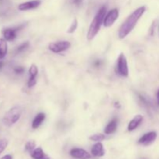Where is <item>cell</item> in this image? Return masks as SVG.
Wrapping results in <instances>:
<instances>
[{"instance_id":"obj_3","label":"cell","mask_w":159,"mask_h":159,"mask_svg":"<svg viewBox=\"0 0 159 159\" xmlns=\"http://www.w3.org/2000/svg\"><path fill=\"white\" fill-rule=\"evenodd\" d=\"M22 108L19 106L8 110L2 118V122L6 127H12L20 120L22 115Z\"/></svg>"},{"instance_id":"obj_9","label":"cell","mask_w":159,"mask_h":159,"mask_svg":"<svg viewBox=\"0 0 159 159\" xmlns=\"http://www.w3.org/2000/svg\"><path fill=\"white\" fill-rule=\"evenodd\" d=\"M70 155L75 159H90L91 155L82 148H73L70 151Z\"/></svg>"},{"instance_id":"obj_28","label":"cell","mask_w":159,"mask_h":159,"mask_svg":"<svg viewBox=\"0 0 159 159\" xmlns=\"http://www.w3.org/2000/svg\"><path fill=\"white\" fill-rule=\"evenodd\" d=\"M3 65H4V63H3V62L2 61H0V69H1V68H2Z\"/></svg>"},{"instance_id":"obj_1","label":"cell","mask_w":159,"mask_h":159,"mask_svg":"<svg viewBox=\"0 0 159 159\" xmlns=\"http://www.w3.org/2000/svg\"><path fill=\"white\" fill-rule=\"evenodd\" d=\"M145 11V6H141V7L137 9L135 11H134V12L127 17V20L123 23V24L121 25V26L120 27L119 32H118L119 38H125V37L133 30L134 28L135 27V26H136L137 23H138V20L141 19V17L142 16L143 14L144 13Z\"/></svg>"},{"instance_id":"obj_19","label":"cell","mask_w":159,"mask_h":159,"mask_svg":"<svg viewBox=\"0 0 159 159\" xmlns=\"http://www.w3.org/2000/svg\"><path fill=\"white\" fill-rule=\"evenodd\" d=\"M29 45H30V43H29V42H28V41L23 42V43H21V44H20V46L17 47L16 50V53L23 52V51H25V50H26V48H28Z\"/></svg>"},{"instance_id":"obj_16","label":"cell","mask_w":159,"mask_h":159,"mask_svg":"<svg viewBox=\"0 0 159 159\" xmlns=\"http://www.w3.org/2000/svg\"><path fill=\"white\" fill-rule=\"evenodd\" d=\"M45 118H46V115L44 113H39L37 114V116L34 117V120L32 123V127L34 129H37L44 121Z\"/></svg>"},{"instance_id":"obj_21","label":"cell","mask_w":159,"mask_h":159,"mask_svg":"<svg viewBox=\"0 0 159 159\" xmlns=\"http://www.w3.org/2000/svg\"><path fill=\"white\" fill-rule=\"evenodd\" d=\"M34 148H35V142L33 141H28L26 144V145H25V149H26L27 152H29L30 153Z\"/></svg>"},{"instance_id":"obj_2","label":"cell","mask_w":159,"mask_h":159,"mask_svg":"<svg viewBox=\"0 0 159 159\" xmlns=\"http://www.w3.org/2000/svg\"><path fill=\"white\" fill-rule=\"evenodd\" d=\"M106 13H107V7L103 6L99 9V10L98 11L93 20L92 21L91 24H90L88 34H87V38L89 40H93L96 37V34H98V32L100 30L101 26L103 23Z\"/></svg>"},{"instance_id":"obj_5","label":"cell","mask_w":159,"mask_h":159,"mask_svg":"<svg viewBox=\"0 0 159 159\" xmlns=\"http://www.w3.org/2000/svg\"><path fill=\"white\" fill-rule=\"evenodd\" d=\"M71 47V43L68 40H60V41L52 42L49 44L48 48L51 51L55 54L61 53L66 51Z\"/></svg>"},{"instance_id":"obj_11","label":"cell","mask_w":159,"mask_h":159,"mask_svg":"<svg viewBox=\"0 0 159 159\" xmlns=\"http://www.w3.org/2000/svg\"><path fill=\"white\" fill-rule=\"evenodd\" d=\"M38 73V68H37V65H31V66L29 68V80H28L27 85L29 88L34 86L37 83V80H36V77Z\"/></svg>"},{"instance_id":"obj_14","label":"cell","mask_w":159,"mask_h":159,"mask_svg":"<svg viewBox=\"0 0 159 159\" xmlns=\"http://www.w3.org/2000/svg\"><path fill=\"white\" fill-rule=\"evenodd\" d=\"M30 156L33 159H50L49 156L44 153L40 147L36 148L30 152Z\"/></svg>"},{"instance_id":"obj_4","label":"cell","mask_w":159,"mask_h":159,"mask_svg":"<svg viewBox=\"0 0 159 159\" xmlns=\"http://www.w3.org/2000/svg\"><path fill=\"white\" fill-rule=\"evenodd\" d=\"M116 72L123 77H127L129 75L128 65H127V60L125 55L121 53L117 58L116 66Z\"/></svg>"},{"instance_id":"obj_15","label":"cell","mask_w":159,"mask_h":159,"mask_svg":"<svg viewBox=\"0 0 159 159\" xmlns=\"http://www.w3.org/2000/svg\"><path fill=\"white\" fill-rule=\"evenodd\" d=\"M117 128V120L116 118H113L110 123L107 125V127L104 129V133L106 134H111L114 133Z\"/></svg>"},{"instance_id":"obj_12","label":"cell","mask_w":159,"mask_h":159,"mask_svg":"<svg viewBox=\"0 0 159 159\" xmlns=\"http://www.w3.org/2000/svg\"><path fill=\"white\" fill-rule=\"evenodd\" d=\"M143 116L141 115H137V116H135L130 121L128 126H127V130H128V131H133L135 129L138 128V127L141 124Z\"/></svg>"},{"instance_id":"obj_22","label":"cell","mask_w":159,"mask_h":159,"mask_svg":"<svg viewBox=\"0 0 159 159\" xmlns=\"http://www.w3.org/2000/svg\"><path fill=\"white\" fill-rule=\"evenodd\" d=\"M8 145V141L5 138H2V139H0V154L6 148Z\"/></svg>"},{"instance_id":"obj_17","label":"cell","mask_w":159,"mask_h":159,"mask_svg":"<svg viewBox=\"0 0 159 159\" xmlns=\"http://www.w3.org/2000/svg\"><path fill=\"white\" fill-rule=\"evenodd\" d=\"M8 45L7 40L4 38H0V59H3L7 54Z\"/></svg>"},{"instance_id":"obj_6","label":"cell","mask_w":159,"mask_h":159,"mask_svg":"<svg viewBox=\"0 0 159 159\" xmlns=\"http://www.w3.org/2000/svg\"><path fill=\"white\" fill-rule=\"evenodd\" d=\"M157 133L155 131H151L146 133L141 137L138 141V144L143 146H148L153 144L157 138Z\"/></svg>"},{"instance_id":"obj_23","label":"cell","mask_w":159,"mask_h":159,"mask_svg":"<svg viewBox=\"0 0 159 159\" xmlns=\"http://www.w3.org/2000/svg\"><path fill=\"white\" fill-rule=\"evenodd\" d=\"M24 71L25 69L21 66L16 67V68H14V72H15L16 74H23V73L24 72Z\"/></svg>"},{"instance_id":"obj_27","label":"cell","mask_w":159,"mask_h":159,"mask_svg":"<svg viewBox=\"0 0 159 159\" xmlns=\"http://www.w3.org/2000/svg\"><path fill=\"white\" fill-rule=\"evenodd\" d=\"M156 98H157V102H158V105L159 106V89L158 90V92H157Z\"/></svg>"},{"instance_id":"obj_7","label":"cell","mask_w":159,"mask_h":159,"mask_svg":"<svg viewBox=\"0 0 159 159\" xmlns=\"http://www.w3.org/2000/svg\"><path fill=\"white\" fill-rule=\"evenodd\" d=\"M119 17V11L117 9H113L110 10L108 13L106 15L105 19L103 21V25L105 27H110Z\"/></svg>"},{"instance_id":"obj_20","label":"cell","mask_w":159,"mask_h":159,"mask_svg":"<svg viewBox=\"0 0 159 159\" xmlns=\"http://www.w3.org/2000/svg\"><path fill=\"white\" fill-rule=\"evenodd\" d=\"M77 27H78V20H76V19H75V20L72 21V23H71L69 29L68 30V34H73V33L76 30Z\"/></svg>"},{"instance_id":"obj_29","label":"cell","mask_w":159,"mask_h":159,"mask_svg":"<svg viewBox=\"0 0 159 159\" xmlns=\"http://www.w3.org/2000/svg\"><path fill=\"white\" fill-rule=\"evenodd\" d=\"M0 1H1V0H0Z\"/></svg>"},{"instance_id":"obj_13","label":"cell","mask_w":159,"mask_h":159,"mask_svg":"<svg viewBox=\"0 0 159 159\" xmlns=\"http://www.w3.org/2000/svg\"><path fill=\"white\" fill-rule=\"evenodd\" d=\"M91 153L95 157H102L105 155L103 145L101 142H97L93 146L91 150Z\"/></svg>"},{"instance_id":"obj_24","label":"cell","mask_w":159,"mask_h":159,"mask_svg":"<svg viewBox=\"0 0 159 159\" xmlns=\"http://www.w3.org/2000/svg\"><path fill=\"white\" fill-rule=\"evenodd\" d=\"M83 0H72V3L76 6H80L82 5Z\"/></svg>"},{"instance_id":"obj_25","label":"cell","mask_w":159,"mask_h":159,"mask_svg":"<svg viewBox=\"0 0 159 159\" xmlns=\"http://www.w3.org/2000/svg\"><path fill=\"white\" fill-rule=\"evenodd\" d=\"M1 159H12V156L11 155H6L2 157Z\"/></svg>"},{"instance_id":"obj_18","label":"cell","mask_w":159,"mask_h":159,"mask_svg":"<svg viewBox=\"0 0 159 159\" xmlns=\"http://www.w3.org/2000/svg\"><path fill=\"white\" fill-rule=\"evenodd\" d=\"M105 139V135L102 134H96L89 137V140L93 141H96V142H100Z\"/></svg>"},{"instance_id":"obj_10","label":"cell","mask_w":159,"mask_h":159,"mask_svg":"<svg viewBox=\"0 0 159 159\" xmlns=\"http://www.w3.org/2000/svg\"><path fill=\"white\" fill-rule=\"evenodd\" d=\"M41 4L40 0H31V1L21 3L18 6V9L20 11H26L34 9L40 6Z\"/></svg>"},{"instance_id":"obj_26","label":"cell","mask_w":159,"mask_h":159,"mask_svg":"<svg viewBox=\"0 0 159 159\" xmlns=\"http://www.w3.org/2000/svg\"><path fill=\"white\" fill-rule=\"evenodd\" d=\"M99 65H100V61L97 60V61H96V62H95V66H96V67H99Z\"/></svg>"},{"instance_id":"obj_8","label":"cell","mask_w":159,"mask_h":159,"mask_svg":"<svg viewBox=\"0 0 159 159\" xmlns=\"http://www.w3.org/2000/svg\"><path fill=\"white\" fill-rule=\"evenodd\" d=\"M21 27L22 26H19V27H7L3 29V38L6 40H7V41H12V40H15L16 38L17 32L20 30Z\"/></svg>"}]
</instances>
